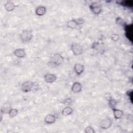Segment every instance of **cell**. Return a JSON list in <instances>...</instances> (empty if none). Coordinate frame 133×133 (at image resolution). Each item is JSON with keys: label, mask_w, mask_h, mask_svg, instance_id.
Here are the masks:
<instances>
[{"label": "cell", "mask_w": 133, "mask_h": 133, "mask_svg": "<svg viewBox=\"0 0 133 133\" xmlns=\"http://www.w3.org/2000/svg\"><path fill=\"white\" fill-rule=\"evenodd\" d=\"M71 50L75 56H79L83 52V46L78 43H73L71 45Z\"/></svg>", "instance_id": "4"}, {"label": "cell", "mask_w": 133, "mask_h": 133, "mask_svg": "<svg viewBox=\"0 0 133 133\" xmlns=\"http://www.w3.org/2000/svg\"><path fill=\"white\" fill-rule=\"evenodd\" d=\"M112 111L113 112V115H114V118L116 119H118L121 118L124 115L123 111L120 109L115 108V109H114L113 110H112Z\"/></svg>", "instance_id": "17"}, {"label": "cell", "mask_w": 133, "mask_h": 133, "mask_svg": "<svg viewBox=\"0 0 133 133\" xmlns=\"http://www.w3.org/2000/svg\"><path fill=\"white\" fill-rule=\"evenodd\" d=\"M34 87V84L33 82L27 81L24 82L21 86V90L23 92H29L31 91Z\"/></svg>", "instance_id": "5"}, {"label": "cell", "mask_w": 133, "mask_h": 133, "mask_svg": "<svg viewBox=\"0 0 133 133\" xmlns=\"http://www.w3.org/2000/svg\"><path fill=\"white\" fill-rule=\"evenodd\" d=\"M57 76L52 73H46L44 75V80L47 83H52L57 80Z\"/></svg>", "instance_id": "9"}, {"label": "cell", "mask_w": 133, "mask_h": 133, "mask_svg": "<svg viewBox=\"0 0 133 133\" xmlns=\"http://www.w3.org/2000/svg\"><path fill=\"white\" fill-rule=\"evenodd\" d=\"M46 8L44 6H39L35 9V14L38 16H43L46 13Z\"/></svg>", "instance_id": "14"}, {"label": "cell", "mask_w": 133, "mask_h": 133, "mask_svg": "<svg viewBox=\"0 0 133 133\" xmlns=\"http://www.w3.org/2000/svg\"><path fill=\"white\" fill-rule=\"evenodd\" d=\"M91 48L99 51V52H104V45L102 43H99L98 42H94L91 45Z\"/></svg>", "instance_id": "7"}, {"label": "cell", "mask_w": 133, "mask_h": 133, "mask_svg": "<svg viewBox=\"0 0 133 133\" xmlns=\"http://www.w3.org/2000/svg\"><path fill=\"white\" fill-rule=\"evenodd\" d=\"M111 38L112 39V41H113L114 42H117L119 38V36L118 35V34H116V33H114L112 34L111 36Z\"/></svg>", "instance_id": "26"}, {"label": "cell", "mask_w": 133, "mask_h": 133, "mask_svg": "<svg viewBox=\"0 0 133 133\" xmlns=\"http://www.w3.org/2000/svg\"><path fill=\"white\" fill-rule=\"evenodd\" d=\"M125 30V34L126 37L132 42V26L131 24H126L124 26Z\"/></svg>", "instance_id": "8"}, {"label": "cell", "mask_w": 133, "mask_h": 133, "mask_svg": "<svg viewBox=\"0 0 133 133\" xmlns=\"http://www.w3.org/2000/svg\"><path fill=\"white\" fill-rule=\"evenodd\" d=\"M44 122L47 124H52L56 121V117L52 114H48L44 118Z\"/></svg>", "instance_id": "12"}, {"label": "cell", "mask_w": 133, "mask_h": 133, "mask_svg": "<svg viewBox=\"0 0 133 133\" xmlns=\"http://www.w3.org/2000/svg\"><path fill=\"white\" fill-rule=\"evenodd\" d=\"M66 26L68 28L70 29H75L79 25L76 19H72V20H69L66 22Z\"/></svg>", "instance_id": "16"}, {"label": "cell", "mask_w": 133, "mask_h": 133, "mask_svg": "<svg viewBox=\"0 0 133 133\" xmlns=\"http://www.w3.org/2000/svg\"><path fill=\"white\" fill-rule=\"evenodd\" d=\"M104 97L105 99H106V100L108 101L113 98L112 95L110 92H106V93H105Z\"/></svg>", "instance_id": "27"}, {"label": "cell", "mask_w": 133, "mask_h": 133, "mask_svg": "<svg viewBox=\"0 0 133 133\" xmlns=\"http://www.w3.org/2000/svg\"><path fill=\"white\" fill-rule=\"evenodd\" d=\"M18 113V110L17 109L11 108L8 113V115L10 118H13L16 116Z\"/></svg>", "instance_id": "22"}, {"label": "cell", "mask_w": 133, "mask_h": 133, "mask_svg": "<svg viewBox=\"0 0 133 133\" xmlns=\"http://www.w3.org/2000/svg\"><path fill=\"white\" fill-rule=\"evenodd\" d=\"M118 4L126 7H132L133 6V2L131 0H124L122 1H118Z\"/></svg>", "instance_id": "19"}, {"label": "cell", "mask_w": 133, "mask_h": 133, "mask_svg": "<svg viewBox=\"0 0 133 133\" xmlns=\"http://www.w3.org/2000/svg\"><path fill=\"white\" fill-rule=\"evenodd\" d=\"M11 109V104L8 102H6L4 103L3 105L2 106L1 109V111L4 114H8Z\"/></svg>", "instance_id": "18"}, {"label": "cell", "mask_w": 133, "mask_h": 133, "mask_svg": "<svg viewBox=\"0 0 133 133\" xmlns=\"http://www.w3.org/2000/svg\"><path fill=\"white\" fill-rule=\"evenodd\" d=\"M64 58L59 53H55L50 57L48 65L49 67L56 68L60 65L63 62Z\"/></svg>", "instance_id": "1"}, {"label": "cell", "mask_w": 133, "mask_h": 133, "mask_svg": "<svg viewBox=\"0 0 133 133\" xmlns=\"http://www.w3.org/2000/svg\"><path fill=\"white\" fill-rule=\"evenodd\" d=\"M108 105L109 107L111 109V110H113L114 109L116 108V105H117V101H116L115 99H113V98L109 100L108 101Z\"/></svg>", "instance_id": "21"}, {"label": "cell", "mask_w": 133, "mask_h": 133, "mask_svg": "<svg viewBox=\"0 0 133 133\" xmlns=\"http://www.w3.org/2000/svg\"><path fill=\"white\" fill-rule=\"evenodd\" d=\"M19 37L21 41L24 43L31 41L33 37V34L31 30H24L20 33Z\"/></svg>", "instance_id": "2"}, {"label": "cell", "mask_w": 133, "mask_h": 133, "mask_svg": "<svg viewBox=\"0 0 133 133\" xmlns=\"http://www.w3.org/2000/svg\"><path fill=\"white\" fill-rule=\"evenodd\" d=\"M14 55L18 58H23L26 55V52L23 48H17L14 50Z\"/></svg>", "instance_id": "13"}, {"label": "cell", "mask_w": 133, "mask_h": 133, "mask_svg": "<svg viewBox=\"0 0 133 133\" xmlns=\"http://www.w3.org/2000/svg\"><path fill=\"white\" fill-rule=\"evenodd\" d=\"M74 71L77 75H81L84 71V65L79 63H76L74 65Z\"/></svg>", "instance_id": "11"}, {"label": "cell", "mask_w": 133, "mask_h": 133, "mask_svg": "<svg viewBox=\"0 0 133 133\" xmlns=\"http://www.w3.org/2000/svg\"><path fill=\"white\" fill-rule=\"evenodd\" d=\"M73 109L70 106H66L61 111V114L63 116H68L73 113Z\"/></svg>", "instance_id": "20"}, {"label": "cell", "mask_w": 133, "mask_h": 133, "mask_svg": "<svg viewBox=\"0 0 133 133\" xmlns=\"http://www.w3.org/2000/svg\"><path fill=\"white\" fill-rule=\"evenodd\" d=\"M112 123L113 122L111 118L107 117L101 120L99 123V127L102 129H107L111 127Z\"/></svg>", "instance_id": "6"}, {"label": "cell", "mask_w": 133, "mask_h": 133, "mask_svg": "<svg viewBox=\"0 0 133 133\" xmlns=\"http://www.w3.org/2000/svg\"><path fill=\"white\" fill-rule=\"evenodd\" d=\"M84 131L85 133H95V130L94 128L91 126H88L85 127L84 129Z\"/></svg>", "instance_id": "25"}, {"label": "cell", "mask_w": 133, "mask_h": 133, "mask_svg": "<svg viewBox=\"0 0 133 133\" xmlns=\"http://www.w3.org/2000/svg\"><path fill=\"white\" fill-rule=\"evenodd\" d=\"M16 6H17L15 4V3L11 1H7L4 5L5 9L8 12H11L13 11L16 7Z\"/></svg>", "instance_id": "15"}, {"label": "cell", "mask_w": 133, "mask_h": 133, "mask_svg": "<svg viewBox=\"0 0 133 133\" xmlns=\"http://www.w3.org/2000/svg\"><path fill=\"white\" fill-rule=\"evenodd\" d=\"M82 90V85L78 82H75L71 86V90L73 92L77 94L80 92Z\"/></svg>", "instance_id": "10"}, {"label": "cell", "mask_w": 133, "mask_h": 133, "mask_svg": "<svg viewBox=\"0 0 133 133\" xmlns=\"http://www.w3.org/2000/svg\"><path fill=\"white\" fill-rule=\"evenodd\" d=\"M72 102H73V100H72V98H67L64 99L63 100V101L62 102V103L66 106L71 105L72 104Z\"/></svg>", "instance_id": "24"}, {"label": "cell", "mask_w": 133, "mask_h": 133, "mask_svg": "<svg viewBox=\"0 0 133 133\" xmlns=\"http://www.w3.org/2000/svg\"><path fill=\"white\" fill-rule=\"evenodd\" d=\"M126 94L128 96V97H130V99H131V96H132V90H128L126 92Z\"/></svg>", "instance_id": "28"}, {"label": "cell", "mask_w": 133, "mask_h": 133, "mask_svg": "<svg viewBox=\"0 0 133 133\" xmlns=\"http://www.w3.org/2000/svg\"><path fill=\"white\" fill-rule=\"evenodd\" d=\"M115 22H116V23L119 25H122V26H124L126 24L124 21V20L121 17H118L116 18V20H115Z\"/></svg>", "instance_id": "23"}, {"label": "cell", "mask_w": 133, "mask_h": 133, "mask_svg": "<svg viewBox=\"0 0 133 133\" xmlns=\"http://www.w3.org/2000/svg\"><path fill=\"white\" fill-rule=\"evenodd\" d=\"M89 9L91 12L95 15H99L102 11L101 4L97 2L91 3L89 5Z\"/></svg>", "instance_id": "3"}]
</instances>
